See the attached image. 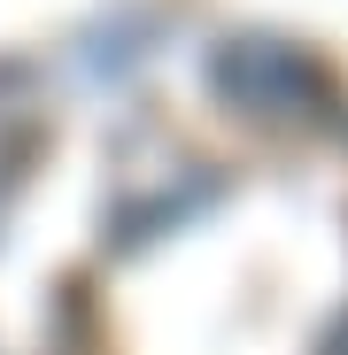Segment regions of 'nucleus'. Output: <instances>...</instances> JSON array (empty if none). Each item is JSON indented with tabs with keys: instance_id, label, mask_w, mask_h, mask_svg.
<instances>
[{
	"instance_id": "f257e3e1",
	"label": "nucleus",
	"mask_w": 348,
	"mask_h": 355,
	"mask_svg": "<svg viewBox=\"0 0 348 355\" xmlns=\"http://www.w3.org/2000/svg\"><path fill=\"white\" fill-rule=\"evenodd\" d=\"M0 355H348V93L170 39L0 70Z\"/></svg>"
}]
</instances>
